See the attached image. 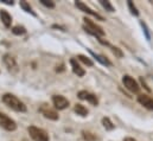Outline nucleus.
Returning <instances> with one entry per match:
<instances>
[{
    "label": "nucleus",
    "mask_w": 153,
    "mask_h": 141,
    "mask_svg": "<svg viewBox=\"0 0 153 141\" xmlns=\"http://www.w3.org/2000/svg\"><path fill=\"white\" fill-rule=\"evenodd\" d=\"M77 58H78L82 63H84L85 65H88V67H93V62H91L88 57H85V56H83V55H78V56H77Z\"/></svg>",
    "instance_id": "nucleus-19"
},
{
    "label": "nucleus",
    "mask_w": 153,
    "mask_h": 141,
    "mask_svg": "<svg viewBox=\"0 0 153 141\" xmlns=\"http://www.w3.org/2000/svg\"><path fill=\"white\" fill-rule=\"evenodd\" d=\"M127 5H128V8H129V11H131V13H132L133 16H139L138 10H137V7L134 6V4H133L132 1H128Z\"/></svg>",
    "instance_id": "nucleus-21"
},
{
    "label": "nucleus",
    "mask_w": 153,
    "mask_h": 141,
    "mask_svg": "<svg viewBox=\"0 0 153 141\" xmlns=\"http://www.w3.org/2000/svg\"><path fill=\"white\" fill-rule=\"evenodd\" d=\"M40 2H42L44 6H46V7H50V8H53V7H55V4H53L52 1H48V0H40Z\"/></svg>",
    "instance_id": "nucleus-24"
},
{
    "label": "nucleus",
    "mask_w": 153,
    "mask_h": 141,
    "mask_svg": "<svg viewBox=\"0 0 153 141\" xmlns=\"http://www.w3.org/2000/svg\"><path fill=\"white\" fill-rule=\"evenodd\" d=\"M20 7L25 11V12H29V13H32L33 16H36L35 13H33V11H32V8H31V6L26 2V1H20Z\"/></svg>",
    "instance_id": "nucleus-18"
},
{
    "label": "nucleus",
    "mask_w": 153,
    "mask_h": 141,
    "mask_svg": "<svg viewBox=\"0 0 153 141\" xmlns=\"http://www.w3.org/2000/svg\"><path fill=\"white\" fill-rule=\"evenodd\" d=\"M74 110H75V113H77V115H81V116H87L88 115V109L82 105H75Z\"/></svg>",
    "instance_id": "nucleus-15"
},
{
    "label": "nucleus",
    "mask_w": 153,
    "mask_h": 141,
    "mask_svg": "<svg viewBox=\"0 0 153 141\" xmlns=\"http://www.w3.org/2000/svg\"><path fill=\"white\" fill-rule=\"evenodd\" d=\"M27 131H29L30 137L35 141H49V135H48V133H46L44 129H42V128L35 127V126H30V127L27 128Z\"/></svg>",
    "instance_id": "nucleus-2"
},
{
    "label": "nucleus",
    "mask_w": 153,
    "mask_h": 141,
    "mask_svg": "<svg viewBox=\"0 0 153 141\" xmlns=\"http://www.w3.org/2000/svg\"><path fill=\"white\" fill-rule=\"evenodd\" d=\"M112 49H113V52H114V53H116L119 57H122V52H121L117 47H112Z\"/></svg>",
    "instance_id": "nucleus-25"
},
{
    "label": "nucleus",
    "mask_w": 153,
    "mask_h": 141,
    "mask_svg": "<svg viewBox=\"0 0 153 141\" xmlns=\"http://www.w3.org/2000/svg\"><path fill=\"white\" fill-rule=\"evenodd\" d=\"M84 29H85V31L87 32H89V33H91V35L96 36L97 38L99 37H102V36H105V31L102 30V27H100L99 25H96L95 23H93L90 19H88V18H84Z\"/></svg>",
    "instance_id": "nucleus-3"
},
{
    "label": "nucleus",
    "mask_w": 153,
    "mask_h": 141,
    "mask_svg": "<svg viewBox=\"0 0 153 141\" xmlns=\"http://www.w3.org/2000/svg\"><path fill=\"white\" fill-rule=\"evenodd\" d=\"M4 63L7 67V69H8L10 72H12V73L18 72V64H17L16 59L11 55H5L4 56Z\"/></svg>",
    "instance_id": "nucleus-6"
},
{
    "label": "nucleus",
    "mask_w": 153,
    "mask_h": 141,
    "mask_svg": "<svg viewBox=\"0 0 153 141\" xmlns=\"http://www.w3.org/2000/svg\"><path fill=\"white\" fill-rule=\"evenodd\" d=\"M70 64H71V68H73V71L76 73L77 76H79V77H82V76H84V73H85V71L83 70L82 68H81V65L78 64L76 62V59H71L70 61Z\"/></svg>",
    "instance_id": "nucleus-13"
},
{
    "label": "nucleus",
    "mask_w": 153,
    "mask_h": 141,
    "mask_svg": "<svg viewBox=\"0 0 153 141\" xmlns=\"http://www.w3.org/2000/svg\"><path fill=\"white\" fill-rule=\"evenodd\" d=\"M12 32H13L14 35L20 36V35H24V33L26 32V30H25L24 26H14V27L12 29Z\"/></svg>",
    "instance_id": "nucleus-17"
},
{
    "label": "nucleus",
    "mask_w": 153,
    "mask_h": 141,
    "mask_svg": "<svg viewBox=\"0 0 153 141\" xmlns=\"http://www.w3.org/2000/svg\"><path fill=\"white\" fill-rule=\"evenodd\" d=\"M83 138H84L85 140H88V141H94V140H95V137H94L91 133H85V132H83Z\"/></svg>",
    "instance_id": "nucleus-23"
},
{
    "label": "nucleus",
    "mask_w": 153,
    "mask_h": 141,
    "mask_svg": "<svg viewBox=\"0 0 153 141\" xmlns=\"http://www.w3.org/2000/svg\"><path fill=\"white\" fill-rule=\"evenodd\" d=\"M39 111L46 117V119H50V120H57L58 119V114L52 110L51 108H49V106L46 105H43V106L39 108Z\"/></svg>",
    "instance_id": "nucleus-9"
},
{
    "label": "nucleus",
    "mask_w": 153,
    "mask_h": 141,
    "mask_svg": "<svg viewBox=\"0 0 153 141\" xmlns=\"http://www.w3.org/2000/svg\"><path fill=\"white\" fill-rule=\"evenodd\" d=\"M52 102H53V106L59 110H63L69 107V101L64 96H61V95H55L52 97Z\"/></svg>",
    "instance_id": "nucleus-7"
},
{
    "label": "nucleus",
    "mask_w": 153,
    "mask_h": 141,
    "mask_svg": "<svg viewBox=\"0 0 153 141\" xmlns=\"http://www.w3.org/2000/svg\"><path fill=\"white\" fill-rule=\"evenodd\" d=\"M2 101L6 106H8L11 109H13L16 111H26L25 105L19 99H17L16 96H13L11 94H5L2 96Z\"/></svg>",
    "instance_id": "nucleus-1"
},
{
    "label": "nucleus",
    "mask_w": 153,
    "mask_h": 141,
    "mask_svg": "<svg viewBox=\"0 0 153 141\" xmlns=\"http://www.w3.org/2000/svg\"><path fill=\"white\" fill-rule=\"evenodd\" d=\"M78 99L85 100V101H88L89 103H91L93 106H97V105H99L97 97H96L94 94H90V93H88V91H85V90H82V91L78 93Z\"/></svg>",
    "instance_id": "nucleus-8"
},
{
    "label": "nucleus",
    "mask_w": 153,
    "mask_h": 141,
    "mask_svg": "<svg viewBox=\"0 0 153 141\" xmlns=\"http://www.w3.org/2000/svg\"><path fill=\"white\" fill-rule=\"evenodd\" d=\"M138 102H139L141 106L145 107V108H147V109H150V110H153L152 97H150V96H147V95H140V96L138 97Z\"/></svg>",
    "instance_id": "nucleus-11"
},
{
    "label": "nucleus",
    "mask_w": 153,
    "mask_h": 141,
    "mask_svg": "<svg viewBox=\"0 0 153 141\" xmlns=\"http://www.w3.org/2000/svg\"><path fill=\"white\" fill-rule=\"evenodd\" d=\"M102 125H103V127H105L107 131H113L115 128V126L112 123V121H111L108 117H103V119H102Z\"/></svg>",
    "instance_id": "nucleus-16"
},
{
    "label": "nucleus",
    "mask_w": 153,
    "mask_h": 141,
    "mask_svg": "<svg viewBox=\"0 0 153 141\" xmlns=\"http://www.w3.org/2000/svg\"><path fill=\"white\" fill-rule=\"evenodd\" d=\"M123 141H135V140H134L133 138H126V139H125Z\"/></svg>",
    "instance_id": "nucleus-27"
},
{
    "label": "nucleus",
    "mask_w": 153,
    "mask_h": 141,
    "mask_svg": "<svg viewBox=\"0 0 153 141\" xmlns=\"http://www.w3.org/2000/svg\"><path fill=\"white\" fill-rule=\"evenodd\" d=\"M0 19H1V22H2V24L6 26V27H10L11 26V23H12V18H11V16L8 14V12H6V11H0Z\"/></svg>",
    "instance_id": "nucleus-12"
},
{
    "label": "nucleus",
    "mask_w": 153,
    "mask_h": 141,
    "mask_svg": "<svg viewBox=\"0 0 153 141\" xmlns=\"http://www.w3.org/2000/svg\"><path fill=\"white\" fill-rule=\"evenodd\" d=\"M89 52H90V53H91V56H93V57H95V58H96V61H99L101 64L107 65V67H109V65H111V62H109L106 57H103V56H101V55H96V53H94V52H93V51H90V50H89Z\"/></svg>",
    "instance_id": "nucleus-14"
},
{
    "label": "nucleus",
    "mask_w": 153,
    "mask_h": 141,
    "mask_svg": "<svg viewBox=\"0 0 153 141\" xmlns=\"http://www.w3.org/2000/svg\"><path fill=\"white\" fill-rule=\"evenodd\" d=\"M4 4H7V5H13V1H10V0H1Z\"/></svg>",
    "instance_id": "nucleus-26"
},
{
    "label": "nucleus",
    "mask_w": 153,
    "mask_h": 141,
    "mask_svg": "<svg viewBox=\"0 0 153 141\" xmlns=\"http://www.w3.org/2000/svg\"><path fill=\"white\" fill-rule=\"evenodd\" d=\"M122 83H123V85H125V88L127 89V90H129V91H132V93H139V84L137 83V81L134 79V78H132L131 76H128V75H125L123 77H122Z\"/></svg>",
    "instance_id": "nucleus-4"
},
{
    "label": "nucleus",
    "mask_w": 153,
    "mask_h": 141,
    "mask_svg": "<svg viewBox=\"0 0 153 141\" xmlns=\"http://www.w3.org/2000/svg\"><path fill=\"white\" fill-rule=\"evenodd\" d=\"M100 4L108 11V12H114V7L111 5L109 1H105V0H100Z\"/></svg>",
    "instance_id": "nucleus-20"
},
{
    "label": "nucleus",
    "mask_w": 153,
    "mask_h": 141,
    "mask_svg": "<svg viewBox=\"0 0 153 141\" xmlns=\"http://www.w3.org/2000/svg\"><path fill=\"white\" fill-rule=\"evenodd\" d=\"M0 127H2V128L6 129V131L12 132V131H14V129L17 128V125H16V122H14L12 119H10L7 115L0 113Z\"/></svg>",
    "instance_id": "nucleus-5"
},
{
    "label": "nucleus",
    "mask_w": 153,
    "mask_h": 141,
    "mask_svg": "<svg viewBox=\"0 0 153 141\" xmlns=\"http://www.w3.org/2000/svg\"><path fill=\"white\" fill-rule=\"evenodd\" d=\"M76 6L81 10V11H83V12H85V13H88V14H90V16H93V17H95L96 19H99V20H105L103 19V17L102 16H100L99 13H96V12H94V11H91L89 7H87L83 2H79V1H76Z\"/></svg>",
    "instance_id": "nucleus-10"
},
{
    "label": "nucleus",
    "mask_w": 153,
    "mask_h": 141,
    "mask_svg": "<svg viewBox=\"0 0 153 141\" xmlns=\"http://www.w3.org/2000/svg\"><path fill=\"white\" fill-rule=\"evenodd\" d=\"M140 24H141V27H143V30H144V33H145V36H146V39H147V40H150V38H151V37H150V32H149V29H147L146 24H145L144 22H141Z\"/></svg>",
    "instance_id": "nucleus-22"
}]
</instances>
